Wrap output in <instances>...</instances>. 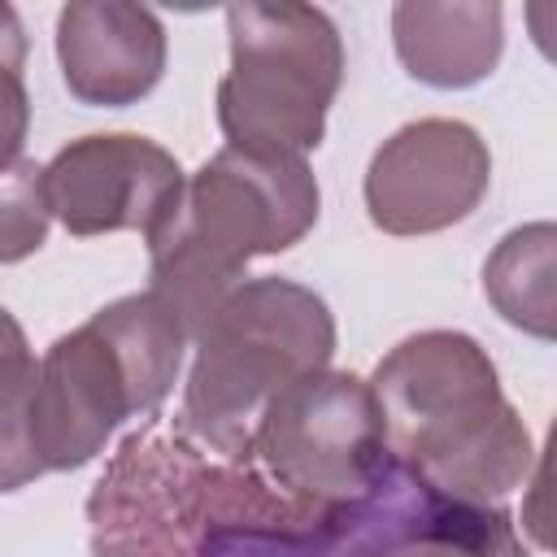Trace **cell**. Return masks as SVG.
I'll return each instance as SVG.
<instances>
[{
  "instance_id": "19",
  "label": "cell",
  "mask_w": 557,
  "mask_h": 557,
  "mask_svg": "<svg viewBox=\"0 0 557 557\" xmlns=\"http://www.w3.org/2000/svg\"><path fill=\"white\" fill-rule=\"evenodd\" d=\"M22 357H30L26 331H22V322L0 305V370H9V366L22 361Z\"/></svg>"
},
{
  "instance_id": "13",
  "label": "cell",
  "mask_w": 557,
  "mask_h": 557,
  "mask_svg": "<svg viewBox=\"0 0 557 557\" xmlns=\"http://www.w3.org/2000/svg\"><path fill=\"white\" fill-rule=\"evenodd\" d=\"M557 226L553 222H527L513 226L483 261V296L487 305L518 326L522 335H535L544 344L557 339Z\"/></svg>"
},
{
  "instance_id": "18",
  "label": "cell",
  "mask_w": 557,
  "mask_h": 557,
  "mask_svg": "<svg viewBox=\"0 0 557 557\" xmlns=\"http://www.w3.org/2000/svg\"><path fill=\"white\" fill-rule=\"evenodd\" d=\"M0 57L26 65V30L13 4H0Z\"/></svg>"
},
{
  "instance_id": "10",
  "label": "cell",
  "mask_w": 557,
  "mask_h": 557,
  "mask_svg": "<svg viewBox=\"0 0 557 557\" xmlns=\"http://www.w3.org/2000/svg\"><path fill=\"white\" fill-rule=\"evenodd\" d=\"M183 183L178 157L135 131L70 139L44 165L48 209L78 239L113 231H139L148 239L170 218Z\"/></svg>"
},
{
  "instance_id": "12",
  "label": "cell",
  "mask_w": 557,
  "mask_h": 557,
  "mask_svg": "<svg viewBox=\"0 0 557 557\" xmlns=\"http://www.w3.org/2000/svg\"><path fill=\"white\" fill-rule=\"evenodd\" d=\"M392 44L409 78L435 91L483 83L505 52V9L496 0H400Z\"/></svg>"
},
{
  "instance_id": "16",
  "label": "cell",
  "mask_w": 557,
  "mask_h": 557,
  "mask_svg": "<svg viewBox=\"0 0 557 557\" xmlns=\"http://www.w3.org/2000/svg\"><path fill=\"white\" fill-rule=\"evenodd\" d=\"M35 352L0 370V492H17L44 474L30 444V392H35Z\"/></svg>"
},
{
  "instance_id": "17",
  "label": "cell",
  "mask_w": 557,
  "mask_h": 557,
  "mask_svg": "<svg viewBox=\"0 0 557 557\" xmlns=\"http://www.w3.org/2000/svg\"><path fill=\"white\" fill-rule=\"evenodd\" d=\"M26 135H30V91L22 65L0 57V170L22 161Z\"/></svg>"
},
{
  "instance_id": "7",
  "label": "cell",
  "mask_w": 557,
  "mask_h": 557,
  "mask_svg": "<svg viewBox=\"0 0 557 557\" xmlns=\"http://www.w3.org/2000/svg\"><path fill=\"white\" fill-rule=\"evenodd\" d=\"M431 496L392 461L366 500L318 509L283 496L252 461H231L191 557H383Z\"/></svg>"
},
{
  "instance_id": "14",
  "label": "cell",
  "mask_w": 557,
  "mask_h": 557,
  "mask_svg": "<svg viewBox=\"0 0 557 557\" xmlns=\"http://www.w3.org/2000/svg\"><path fill=\"white\" fill-rule=\"evenodd\" d=\"M383 557H527L505 505L431 496L426 509L383 548Z\"/></svg>"
},
{
  "instance_id": "9",
  "label": "cell",
  "mask_w": 557,
  "mask_h": 557,
  "mask_svg": "<svg viewBox=\"0 0 557 557\" xmlns=\"http://www.w3.org/2000/svg\"><path fill=\"white\" fill-rule=\"evenodd\" d=\"M492 187L487 139L457 117H418L392 131L361 178L366 213L383 235H435L466 222Z\"/></svg>"
},
{
  "instance_id": "8",
  "label": "cell",
  "mask_w": 557,
  "mask_h": 557,
  "mask_svg": "<svg viewBox=\"0 0 557 557\" xmlns=\"http://www.w3.org/2000/svg\"><path fill=\"white\" fill-rule=\"evenodd\" d=\"M226 474L178 422L131 431L87 496L91 557H191Z\"/></svg>"
},
{
  "instance_id": "5",
  "label": "cell",
  "mask_w": 557,
  "mask_h": 557,
  "mask_svg": "<svg viewBox=\"0 0 557 557\" xmlns=\"http://www.w3.org/2000/svg\"><path fill=\"white\" fill-rule=\"evenodd\" d=\"M231 70L218 83L226 148L309 157L344 83V39L326 9L278 0L226 4Z\"/></svg>"
},
{
  "instance_id": "2",
  "label": "cell",
  "mask_w": 557,
  "mask_h": 557,
  "mask_svg": "<svg viewBox=\"0 0 557 557\" xmlns=\"http://www.w3.org/2000/svg\"><path fill=\"white\" fill-rule=\"evenodd\" d=\"M322 209L309 157L218 148L187 174L170 218L148 235V292L174 305L187 335L244 283L248 261L300 244Z\"/></svg>"
},
{
  "instance_id": "1",
  "label": "cell",
  "mask_w": 557,
  "mask_h": 557,
  "mask_svg": "<svg viewBox=\"0 0 557 557\" xmlns=\"http://www.w3.org/2000/svg\"><path fill=\"white\" fill-rule=\"evenodd\" d=\"M366 387L392 461L426 492L500 505L527 483L535 466L531 431L474 335L418 331L383 352Z\"/></svg>"
},
{
  "instance_id": "6",
  "label": "cell",
  "mask_w": 557,
  "mask_h": 557,
  "mask_svg": "<svg viewBox=\"0 0 557 557\" xmlns=\"http://www.w3.org/2000/svg\"><path fill=\"white\" fill-rule=\"evenodd\" d=\"M244 461H252L283 496L318 509L366 500L392 470L366 379L331 366L309 370L270 396Z\"/></svg>"
},
{
  "instance_id": "11",
  "label": "cell",
  "mask_w": 557,
  "mask_h": 557,
  "mask_svg": "<svg viewBox=\"0 0 557 557\" xmlns=\"http://www.w3.org/2000/svg\"><path fill=\"white\" fill-rule=\"evenodd\" d=\"M170 39L148 4L70 0L57 13V61L70 96L91 109L139 104L165 74Z\"/></svg>"
},
{
  "instance_id": "4",
  "label": "cell",
  "mask_w": 557,
  "mask_h": 557,
  "mask_svg": "<svg viewBox=\"0 0 557 557\" xmlns=\"http://www.w3.org/2000/svg\"><path fill=\"white\" fill-rule=\"evenodd\" d=\"M191 344L196 361L183 383L178 431L213 457L244 461L270 396L331 366L335 318L313 287L265 274L244 278Z\"/></svg>"
},
{
  "instance_id": "3",
  "label": "cell",
  "mask_w": 557,
  "mask_h": 557,
  "mask_svg": "<svg viewBox=\"0 0 557 557\" xmlns=\"http://www.w3.org/2000/svg\"><path fill=\"white\" fill-rule=\"evenodd\" d=\"M187 344L183 318L157 292L117 296L57 335L30 392V444L44 474L96 461L126 418L157 413Z\"/></svg>"
},
{
  "instance_id": "15",
  "label": "cell",
  "mask_w": 557,
  "mask_h": 557,
  "mask_svg": "<svg viewBox=\"0 0 557 557\" xmlns=\"http://www.w3.org/2000/svg\"><path fill=\"white\" fill-rule=\"evenodd\" d=\"M48 226H52V209L44 191V165L22 157L17 165L0 170V265L39 252Z\"/></svg>"
}]
</instances>
